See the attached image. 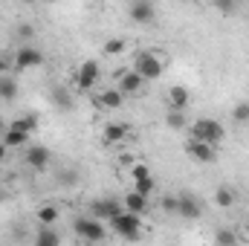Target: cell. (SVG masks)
<instances>
[{
    "instance_id": "cell-1",
    "label": "cell",
    "mask_w": 249,
    "mask_h": 246,
    "mask_svg": "<svg viewBox=\"0 0 249 246\" xmlns=\"http://www.w3.org/2000/svg\"><path fill=\"white\" fill-rule=\"evenodd\" d=\"M110 229L124 238V241H136L139 238V232H142V214H136V211H130V209H122L113 220H110Z\"/></svg>"
},
{
    "instance_id": "cell-2",
    "label": "cell",
    "mask_w": 249,
    "mask_h": 246,
    "mask_svg": "<svg viewBox=\"0 0 249 246\" xmlns=\"http://www.w3.org/2000/svg\"><path fill=\"white\" fill-rule=\"evenodd\" d=\"M72 229H75V235H78L81 241H87V244L105 241V223H102L99 217H75Z\"/></svg>"
},
{
    "instance_id": "cell-3",
    "label": "cell",
    "mask_w": 249,
    "mask_h": 246,
    "mask_svg": "<svg viewBox=\"0 0 249 246\" xmlns=\"http://www.w3.org/2000/svg\"><path fill=\"white\" fill-rule=\"evenodd\" d=\"M188 133H191V139H203V142L217 145L223 139V124L217 122V119H197L188 127Z\"/></svg>"
},
{
    "instance_id": "cell-4",
    "label": "cell",
    "mask_w": 249,
    "mask_h": 246,
    "mask_svg": "<svg viewBox=\"0 0 249 246\" xmlns=\"http://www.w3.org/2000/svg\"><path fill=\"white\" fill-rule=\"evenodd\" d=\"M133 70L145 78V81H157L162 75V61L154 55V53H139L136 61H133Z\"/></svg>"
},
{
    "instance_id": "cell-5",
    "label": "cell",
    "mask_w": 249,
    "mask_h": 246,
    "mask_svg": "<svg viewBox=\"0 0 249 246\" xmlns=\"http://www.w3.org/2000/svg\"><path fill=\"white\" fill-rule=\"evenodd\" d=\"M124 209L122 200H113V197H105V200H96L93 206H90V211H93V217H99L102 223H110L119 211Z\"/></svg>"
},
{
    "instance_id": "cell-6",
    "label": "cell",
    "mask_w": 249,
    "mask_h": 246,
    "mask_svg": "<svg viewBox=\"0 0 249 246\" xmlns=\"http://www.w3.org/2000/svg\"><path fill=\"white\" fill-rule=\"evenodd\" d=\"M127 15H130V20H133V23L145 26V23H151V20L157 18V6H154L151 0H130Z\"/></svg>"
},
{
    "instance_id": "cell-7",
    "label": "cell",
    "mask_w": 249,
    "mask_h": 246,
    "mask_svg": "<svg viewBox=\"0 0 249 246\" xmlns=\"http://www.w3.org/2000/svg\"><path fill=\"white\" fill-rule=\"evenodd\" d=\"M15 67L18 70H32V67H41L44 64V53L41 50H35V47H23V50H18L15 53Z\"/></svg>"
},
{
    "instance_id": "cell-8",
    "label": "cell",
    "mask_w": 249,
    "mask_h": 246,
    "mask_svg": "<svg viewBox=\"0 0 249 246\" xmlns=\"http://www.w3.org/2000/svg\"><path fill=\"white\" fill-rule=\"evenodd\" d=\"M177 214L186 217V220H197L203 214V206H200V200L194 194H180L177 197Z\"/></svg>"
},
{
    "instance_id": "cell-9",
    "label": "cell",
    "mask_w": 249,
    "mask_h": 246,
    "mask_svg": "<svg viewBox=\"0 0 249 246\" xmlns=\"http://www.w3.org/2000/svg\"><path fill=\"white\" fill-rule=\"evenodd\" d=\"M96 81H99V64L96 61H84L75 70V84H78V90H90Z\"/></svg>"
},
{
    "instance_id": "cell-10",
    "label": "cell",
    "mask_w": 249,
    "mask_h": 246,
    "mask_svg": "<svg viewBox=\"0 0 249 246\" xmlns=\"http://www.w3.org/2000/svg\"><path fill=\"white\" fill-rule=\"evenodd\" d=\"M188 157L197 159V162H214V159H217L214 145H212V142H203V139H191V142H188Z\"/></svg>"
},
{
    "instance_id": "cell-11",
    "label": "cell",
    "mask_w": 249,
    "mask_h": 246,
    "mask_svg": "<svg viewBox=\"0 0 249 246\" xmlns=\"http://www.w3.org/2000/svg\"><path fill=\"white\" fill-rule=\"evenodd\" d=\"M145 84H148V81H145L136 70H127V72H122V75H119V84H116V87L122 90L124 96H130V93H139Z\"/></svg>"
},
{
    "instance_id": "cell-12",
    "label": "cell",
    "mask_w": 249,
    "mask_h": 246,
    "mask_svg": "<svg viewBox=\"0 0 249 246\" xmlns=\"http://www.w3.org/2000/svg\"><path fill=\"white\" fill-rule=\"evenodd\" d=\"M93 105H96V107H107V110H113V107H122V105H124V93L119 90V87L102 90V96H96V99H93Z\"/></svg>"
},
{
    "instance_id": "cell-13",
    "label": "cell",
    "mask_w": 249,
    "mask_h": 246,
    "mask_svg": "<svg viewBox=\"0 0 249 246\" xmlns=\"http://www.w3.org/2000/svg\"><path fill=\"white\" fill-rule=\"evenodd\" d=\"M50 159H53V157H50V151H47L44 145H32V148L26 151V165L35 168V171H44V168L50 165Z\"/></svg>"
},
{
    "instance_id": "cell-14",
    "label": "cell",
    "mask_w": 249,
    "mask_h": 246,
    "mask_svg": "<svg viewBox=\"0 0 249 246\" xmlns=\"http://www.w3.org/2000/svg\"><path fill=\"white\" fill-rule=\"evenodd\" d=\"M188 102H191V93H188L183 84H174V87L168 90V107H171V110H186Z\"/></svg>"
},
{
    "instance_id": "cell-15",
    "label": "cell",
    "mask_w": 249,
    "mask_h": 246,
    "mask_svg": "<svg viewBox=\"0 0 249 246\" xmlns=\"http://www.w3.org/2000/svg\"><path fill=\"white\" fill-rule=\"evenodd\" d=\"M124 209H130V211H136V214H145L148 211V194H142V191H127L124 194Z\"/></svg>"
},
{
    "instance_id": "cell-16",
    "label": "cell",
    "mask_w": 249,
    "mask_h": 246,
    "mask_svg": "<svg viewBox=\"0 0 249 246\" xmlns=\"http://www.w3.org/2000/svg\"><path fill=\"white\" fill-rule=\"evenodd\" d=\"M3 142H6L9 148H23V145L29 142V133L20 130V127H12V124H9V127L3 130Z\"/></svg>"
},
{
    "instance_id": "cell-17",
    "label": "cell",
    "mask_w": 249,
    "mask_h": 246,
    "mask_svg": "<svg viewBox=\"0 0 249 246\" xmlns=\"http://www.w3.org/2000/svg\"><path fill=\"white\" fill-rule=\"evenodd\" d=\"M50 99H53V105L58 107V110H70L72 107V96H70V90L67 87H53V93H50Z\"/></svg>"
},
{
    "instance_id": "cell-18",
    "label": "cell",
    "mask_w": 249,
    "mask_h": 246,
    "mask_svg": "<svg viewBox=\"0 0 249 246\" xmlns=\"http://www.w3.org/2000/svg\"><path fill=\"white\" fill-rule=\"evenodd\" d=\"M105 139L110 142V145H119L127 139V124H119V122H110L105 127Z\"/></svg>"
},
{
    "instance_id": "cell-19",
    "label": "cell",
    "mask_w": 249,
    "mask_h": 246,
    "mask_svg": "<svg viewBox=\"0 0 249 246\" xmlns=\"http://www.w3.org/2000/svg\"><path fill=\"white\" fill-rule=\"evenodd\" d=\"M38 223H41V226H53V223H58V209H55L53 203L41 206V209H38Z\"/></svg>"
},
{
    "instance_id": "cell-20",
    "label": "cell",
    "mask_w": 249,
    "mask_h": 246,
    "mask_svg": "<svg viewBox=\"0 0 249 246\" xmlns=\"http://www.w3.org/2000/svg\"><path fill=\"white\" fill-rule=\"evenodd\" d=\"M35 244H38V246H55V244H61V235H58L55 229L44 226V229L35 235Z\"/></svg>"
},
{
    "instance_id": "cell-21",
    "label": "cell",
    "mask_w": 249,
    "mask_h": 246,
    "mask_svg": "<svg viewBox=\"0 0 249 246\" xmlns=\"http://www.w3.org/2000/svg\"><path fill=\"white\" fill-rule=\"evenodd\" d=\"M214 203H217L220 209H232V206H235V191L226 188V185H220V188L214 191Z\"/></svg>"
},
{
    "instance_id": "cell-22",
    "label": "cell",
    "mask_w": 249,
    "mask_h": 246,
    "mask_svg": "<svg viewBox=\"0 0 249 246\" xmlns=\"http://www.w3.org/2000/svg\"><path fill=\"white\" fill-rule=\"evenodd\" d=\"M15 96H18V81H15V78H9V75H0V99L12 102Z\"/></svg>"
},
{
    "instance_id": "cell-23",
    "label": "cell",
    "mask_w": 249,
    "mask_h": 246,
    "mask_svg": "<svg viewBox=\"0 0 249 246\" xmlns=\"http://www.w3.org/2000/svg\"><path fill=\"white\" fill-rule=\"evenodd\" d=\"M165 122H168V127H171V130H183V127H188V122H186V110H168Z\"/></svg>"
},
{
    "instance_id": "cell-24",
    "label": "cell",
    "mask_w": 249,
    "mask_h": 246,
    "mask_svg": "<svg viewBox=\"0 0 249 246\" xmlns=\"http://www.w3.org/2000/svg\"><path fill=\"white\" fill-rule=\"evenodd\" d=\"M124 50H127V41L124 38H110L105 44V55H122Z\"/></svg>"
},
{
    "instance_id": "cell-25",
    "label": "cell",
    "mask_w": 249,
    "mask_h": 246,
    "mask_svg": "<svg viewBox=\"0 0 249 246\" xmlns=\"http://www.w3.org/2000/svg\"><path fill=\"white\" fill-rule=\"evenodd\" d=\"M12 127H20V130L32 133V130H38V116H20V119L12 122Z\"/></svg>"
},
{
    "instance_id": "cell-26",
    "label": "cell",
    "mask_w": 249,
    "mask_h": 246,
    "mask_svg": "<svg viewBox=\"0 0 249 246\" xmlns=\"http://www.w3.org/2000/svg\"><path fill=\"white\" fill-rule=\"evenodd\" d=\"M232 119H235V122H241V124L249 122V102H238V105H235V110H232Z\"/></svg>"
},
{
    "instance_id": "cell-27",
    "label": "cell",
    "mask_w": 249,
    "mask_h": 246,
    "mask_svg": "<svg viewBox=\"0 0 249 246\" xmlns=\"http://www.w3.org/2000/svg\"><path fill=\"white\" fill-rule=\"evenodd\" d=\"M214 241H217V244H238V235L229 232V229H217V232H214Z\"/></svg>"
},
{
    "instance_id": "cell-28",
    "label": "cell",
    "mask_w": 249,
    "mask_h": 246,
    "mask_svg": "<svg viewBox=\"0 0 249 246\" xmlns=\"http://www.w3.org/2000/svg\"><path fill=\"white\" fill-rule=\"evenodd\" d=\"M214 6H217V12H223V15H232L235 9H238V3L241 0H212Z\"/></svg>"
},
{
    "instance_id": "cell-29",
    "label": "cell",
    "mask_w": 249,
    "mask_h": 246,
    "mask_svg": "<svg viewBox=\"0 0 249 246\" xmlns=\"http://www.w3.org/2000/svg\"><path fill=\"white\" fill-rule=\"evenodd\" d=\"M133 188H136V191H142V194H148V197H151V191H154V177H142V180H133Z\"/></svg>"
},
{
    "instance_id": "cell-30",
    "label": "cell",
    "mask_w": 249,
    "mask_h": 246,
    "mask_svg": "<svg viewBox=\"0 0 249 246\" xmlns=\"http://www.w3.org/2000/svg\"><path fill=\"white\" fill-rule=\"evenodd\" d=\"M18 38H23V41L35 38V26H32V23H20V26H18Z\"/></svg>"
},
{
    "instance_id": "cell-31",
    "label": "cell",
    "mask_w": 249,
    "mask_h": 246,
    "mask_svg": "<svg viewBox=\"0 0 249 246\" xmlns=\"http://www.w3.org/2000/svg\"><path fill=\"white\" fill-rule=\"evenodd\" d=\"M130 177H133V180H142V177H151V171H148V165H142V162H139V165H133V168H130Z\"/></svg>"
},
{
    "instance_id": "cell-32",
    "label": "cell",
    "mask_w": 249,
    "mask_h": 246,
    "mask_svg": "<svg viewBox=\"0 0 249 246\" xmlns=\"http://www.w3.org/2000/svg\"><path fill=\"white\" fill-rule=\"evenodd\" d=\"M162 211L177 214V197H162Z\"/></svg>"
},
{
    "instance_id": "cell-33",
    "label": "cell",
    "mask_w": 249,
    "mask_h": 246,
    "mask_svg": "<svg viewBox=\"0 0 249 246\" xmlns=\"http://www.w3.org/2000/svg\"><path fill=\"white\" fill-rule=\"evenodd\" d=\"M12 67H15V61H12L9 55H0V75H6V72H9Z\"/></svg>"
},
{
    "instance_id": "cell-34",
    "label": "cell",
    "mask_w": 249,
    "mask_h": 246,
    "mask_svg": "<svg viewBox=\"0 0 249 246\" xmlns=\"http://www.w3.org/2000/svg\"><path fill=\"white\" fill-rule=\"evenodd\" d=\"M6 154H9V145H6V142H3V139H0V162H3V159H6Z\"/></svg>"
},
{
    "instance_id": "cell-35",
    "label": "cell",
    "mask_w": 249,
    "mask_h": 246,
    "mask_svg": "<svg viewBox=\"0 0 249 246\" xmlns=\"http://www.w3.org/2000/svg\"><path fill=\"white\" fill-rule=\"evenodd\" d=\"M3 130H6V122H3V119H0V136H3Z\"/></svg>"
},
{
    "instance_id": "cell-36",
    "label": "cell",
    "mask_w": 249,
    "mask_h": 246,
    "mask_svg": "<svg viewBox=\"0 0 249 246\" xmlns=\"http://www.w3.org/2000/svg\"><path fill=\"white\" fill-rule=\"evenodd\" d=\"M244 229H247V235H249V220H247V223H244Z\"/></svg>"
},
{
    "instance_id": "cell-37",
    "label": "cell",
    "mask_w": 249,
    "mask_h": 246,
    "mask_svg": "<svg viewBox=\"0 0 249 246\" xmlns=\"http://www.w3.org/2000/svg\"><path fill=\"white\" fill-rule=\"evenodd\" d=\"M180 3H191V0H180Z\"/></svg>"
},
{
    "instance_id": "cell-38",
    "label": "cell",
    "mask_w": 249,
    "mask_h": 246,
    "mask_svg": "<svg viewBox=\"0 0 249 246\" xmlns=\"http://www.w3.org/2000/svg\"><path fill=\"white\" fill-rule=\"evenodd\" d=\"M23 3H32V0H23Z\"/></svg>"
}]
</instances>
